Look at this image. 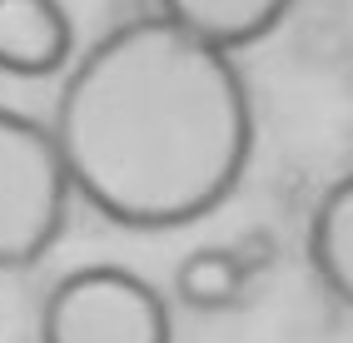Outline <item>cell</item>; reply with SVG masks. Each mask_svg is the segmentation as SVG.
Listing matches in <instances>:
<instances>
[{"instance_id":"cell-1","label":"cell","mask_w":353,"mask_h":343,"mask_svg":"<svg viewBox=\"0 0 353 343\" xmlns=\"http://www.w3.org/2000/svg\"><path fill=\"white\" fill-rule=\"evenodd\" d=\"M70 185L120 229H184L239 189L254 154V105L234 55L164 15L100 35L55 100Z\"/></svg>"},{"instance_id":"cell-2","label":"cell","mask_w":353,"mask_h":343,"mask_svg":"<svg viewBox=\"0 0 353 343\" xmlns=\"http://www.w3.org/2000/svg\"><path fill=\"white\" fill-rule=\"evenodd\" d=\"M70 165L55 125L0 110V269H30L55 249L70 219Z\"/></svg>"},{"instance_id":"cell-3","label":"cell","mask_w":353,"mask_h":343,"mask_svg":"<svg viewBox=\"0 0 353 343\" xmlns=\"http://www.w3.org/2000/svg\"><path fill=\"white\" fill-rule=\"evenodd\" d=\"M40 343H174L164 293L120 264H85L45 293Z\"/></svg>"},{"instance_id":"cell-4","label":"cell","mask_w":353,"mask_h":343,"mask_svg":"<svg viewBox=\"0 0 353 343\" xmlns=\"http://www.w3.org/2000/svg\"><path fill=\"white\" fill-rule=\"evenodd\" d=\"M75 65V20L60 0H0V70L50 80Z\"/></svg>"},{"instance_id":"cell-5","label":"cell","mask_w":353,"mask_h":343,"mask_svg":"<svg viewBox=\"0 0 353 343\" xmlns=\"http://www.w3.org/2000/svg\"><path fill=\"white\" fill-rule=\"evenodd\" d=\"M294 0H159V15L174 20L194 40L214 45L224 55H239L244 45H259L289 20Z\"/></svg>"},{"instance_id":"cell-6","label":"cell","mask_w":353,"mask_h":343,"mask_svg":"<svg viewBox=\"0 0 353 343\" xmlns=\"http://www.w3.org/2000/svg\"><path fill=\"white\" fill-rule=\"evenodd\" d=\"M309 264L343 309H353V169L323 189L309 214Z\"/></svg>"},{"instance_id":"cell-7","label":"cell","mask_w":353,"mask_h":343,"mask_svg":"<svg viewBox=\"0 0 353 343\" xmlns=\"http://www.w3.org/2000/svg\"><path fill=\"white\" fill-rule=\"evenodd\" d=\"M244 284H249V269L244 259L224 244H204L194 254H184L174 269V293L184 309H199V313H219L234 309L244 299Z\"/></svg>"}]
</instances>
